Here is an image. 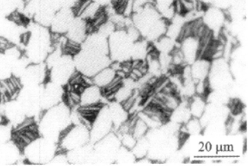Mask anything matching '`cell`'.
I'll list each match as a JSON object with an SVG mask.
<instances>
[{
	"label": "cell",
	"instance_id": "6da1fadb",
	"mask_svg": "<svg viewBox=\"0 0 248 166\" xmlns=\"http://www.w3.org/2000/svg\"><path fill=\"white\" fill-rule=\"evenodd\" d=\"M72 124L70 107L62 101L57 106L43 111L39 117L40 136L59 143L61 136Z\"/></svg>",
	"mask_w": 248,
	"mask_h": 166
},
{
	"label": "cell",
	"instance_id": "7a4b0ae2",
	"mask_svg": "<svg viewBox=\"0 0 248 166\" xmlns=\"http://www.w3.org/2000/svg\"><path fill=\"white\" fill-rule=\"evenodd\" d=\"M90 143V129L83 124H72L61 136L58 150L67 152Z\"/></svg>",
	"mask_w": 248,
	"mask_h": 166
},
{
	"label": "cell",
	"instance_id": "3957f363",
	"mask_svg": "<svg viewBox=\"0 0 248 166\" xmlns=\"http://www.w3.org/2000/svg\"><path fill=\"white\" fill-rule=\"evenodd\" d=\"M114 126L110 116L109 108L103 106L98 111L90 129V143L95 144L111 133Z\"/></svg>",
	"mask_w": 248,
	"mask_h": 166
},
{
	"label": "cell",
	"instance_id": "277c9868",
	"mask_svg": "<svg viewBox=\"0 0 248 166\" xmlns=\"http://www.w3.org/2000/svg\"><path fill=\"white\" fill-rule=\"evenodd\" d=\"M63 86L50 81L46 82L43 87L41 96V108L42 111H46L63 101Z\"/></svg>",
	"mask_w": 248,
	"mask_h": 166
},
{
	"label": "cell",
	"instance_id": "5b68a950",
	"mask_svg": "<svg viewBox=\"0 0 248 166\" xmlns=\"http://www.w3.org/2000/svg\"><path fill=\"white\" fill-rule=\"evenodd\" d=\"M202 19L207 29L214 34L215 32L221 30L227 19V16L224 11L210 6L205 10Z\"/></svg>",
	"mask_w": 248,
	"mask_h": 166
},
{
	"label": "cell",
	"instance_id": "8992f818",
	"mask_svg": "<svg viewBox=\"0 0 248 166\" xmlns=\"http://www.w3.org/2000/svg\"><path fill=\"white\" fill-rule=\"evenodd\" d=\"M22 157V151L14 141L0 144V165L17 164Z\"/></svg>",
	"mask_w": 248,
	"mask_h": 166
},
{
	"label": "cell",
	"instance_id": "52a82bcc",
	"mask_svg": "<svg viewBox=\"0 0 248 166\" xmlns=\"http://www.w3.org/2000/svg\"><path fill=\"white\" fill-rule=\"evenodd\" d=\"M180 49L186 64L191 65L195 61L200 58V40L198 37L193 36L185 37L180 42Z\"/></svg>",
	"mask_w": 248,
	"mask_h": 166
},
{
	"label": "cell",
	"instance_id": "ba28073f",
	"mask_svg": "<svg viewBox=\"0 0 248 166\" xmlns=\"http://www.w3.org/2000/svg\"><path fill=\"white\" fill-rule=\"evenodd\" d=\"M103 89L93 84L85 87L80 93L79 104L82 107L96 106L101 102Z\"/></svg>",
	"mask_w": 248,
	"mask_h": 166
},
{
	"label": "cell",
	"instance_id": "9c48e42d",
	"mask_svg": "<svg viewBox=\"0 0 248 166\" xmlns=\"http://www.w3.org/2000/svg\"><path fill=\"white\" fill-rule=\"evenodd\" d=\"M211 61L204 58H199L191 64L190 72L195 83L206 81L209 75Z\"/></svg>",
	"mask_w": 248,
	"mask_h": 166
},
{
	"label": "cell",
	"instance_id": "30bf717a",
	"mask_svg": "<svg viewBox=\"0 0 248 166\" xmlns=\"http://www.w3.org/2000/svg\"><path fill=\"white\" fill-rule=\"evenodd\" d=\"M116 76V72L111 66L102 69L93 78V83L99 88H106Z\"/></svg>",
	"mask_w": 248,
	"mask_h": 166
},
{
	"label": "cell",
	"instance_id": "8fae6325",
	"mask_svg": "<svg viewBox=\"0 0 248 166\" xmlns=\"http://www.w3.org/2000/svg\"><path fill=\"white\" fill-rule=\"evenodd\" d=\"M206 98L200 95H195L188 101V108L192 117L200 119L206 109Z\"/></svg>",
	"mask_w": 248,
	"mask_h": 166
},
{
	"label": "cell",
	"instance_id": "7c38bea8",
	"mask_svg": "<svg viewBox=\"0 0 248 166\" xmlns=\"http://www.w3.org/2000/svg\"><path fill=\"white\" fill-rule=\"evenodd\" d=\"M149 148H150V144L146 136L138 139L136 145L131 149V152L136 157V161L147 157Z\"/></svg>",
	"mask_w": 248,
	"mask_h": 166
},
{
	"label": "cell",
	"instance_id": "4fadbf2b",
	"mask_svg": "<svg viewBox=\"0 0 248 166\" xmlns=\"http://www.w3.org/2000/svg\"><path fill=\"white\" fill-rule=\"evenodd\" d=\"M185 128L187 134L195 135L201 133L203 126L200 122V119L191 117L185 124Z\"/></svg>",
	"mask_w": 248,
	"mask_h": 166
},
{
	"label": "cell",
	"instance_id": "5bb4252c",
	"mask_svg": "<svg viewBox=\"0 0 248 166\" xmlns=\"http://www.w3.org/2000/svg\"><path fill=\"white\" fill-rule=\"evenodd\" d=\"M12 128L6 121L0 124V144H4L12 139Z\"/></svg>",
	"mask_w": 248,
	"mask_h": 166
},
{
	"label": "cell",
	"instance_id": "9a60e30c",
	"mask_svg": "<svg viewBox=\"0 0 248 166\" xmlns=\"http://www.w3.org/2000/svg\"><path fill=\"white\" fill-rule=\"evenodd\" d=\"M118 136L121 141V145L130 150L133 149L137 142V139L130 132L119 134Z\"/></svg>",
	"mask_w": 248,
	"mask_h": 166
},
{
	"label": "cell",
	"instance_id": "2e32d148",
	"mask_svg": "<svg viewBox=\"0 0 248 166\" xmlns=\"http://www.w3.org/2000/svg\"><path fill=\"white\" fill-rule=\"evenodd\" d=\"M236 0H212L211 4L215 7L222 10V11H227L235 2Z\"/></svg>",
	"mask_w": 248,
	"mask_h": 166
},
{
	"label": "cell",
	"instance_id": "e0dca14e",
	"mask_svg": "<svg viewBox=\"0 0 248 166\" xmlns=\"http://www.w3.org/2000/svg\"><path fill=\"white\" fill-rule=\"evenodd\" d=\"M93 1L98 3V4L101 5L102 6L103 4H107L108 3H109V1H112V0H93Z\"/></svg>",
	"mask_w": 248,
	"mask_h": 166
},
{
	"label": "cell",
	"instance_id": "ac0fdd59",
	"mask_svg": "<svg viewBox=\"0 0 248 166\" xmlns=\"http://www.w3.org/2000/svg\"><path fill=\"white\" fill-rule=\"evenodd\" d=\"M4 121H5L4 117H3L2 116H0V124H1V123H2Z\"/></svg>",
	"mask_w": 248,
	"mask_h": 166
},
{
	"label": "cell",
	"instance_id": "d6986e66",
	"mask_svg": "<svg viewBox=\"0 0 248 166\" xmlns=\"http://www.w3.org/2000/svg\"><path fill=\"white\" fill-rule=\"evenodd\" d=\"M194 1H195V0H194Z\"/></svg>",
	"mask_w": 248,
	"mask_h": 166
}]
</instances>
